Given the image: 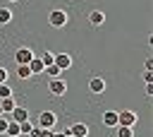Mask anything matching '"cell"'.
<instances>
[{
	"mask_svg": "<svg viewBox=\"0 0 153 137\" xmlns=\"http://www.w3.org/2000/svg\"><path fill=\"white\" fill-rule=\"evenodd\" d=\"M2 137H5V135H2Z\"/></svg>",
	"mask_w": 153,
	"mask_h": 137,
	"instance_id": "obj_30",
	"label": "cell"
},
{
	"mask_svg": "<svg viewBox=\"0 0 153 137\" xmlns=\"http://www.w3.org/2000/svg\"><path fill=\"white\" fill-rule=\"evenodd\" d=\"M12 96V89H10V84L5 82V84H0V99H10Z\"/></svg>",
	"mask_w": 153,
	"mask_h": 137,
	"instance_id": "obj_20",
	"label": "cell"
},
{
	"mask_svg": "<svg viewBox=\"0 0 153 137\" xmlns=\"http://www.w3.org/2000/svg\"><path fill=\"white\" fill-rule=\"evenodd\" d=\"M48 24H50L53 29H62V26L67 24V12H65V10H53V12L48 14Z\"/></svg>",
	"mask_w": 153,
	"mask_h": 137,
	"instance_id": "obj_2",
	"label": "cell"
},
{
	"mask_svg": "<svg viewBox=\"0 0 153 137\" xmlns=\"http://www.w3.org/2000/svg\"><path fill=\"white\" fill-rule=\"evenodd\" d=\"M7 2H17V0H7Z\"/></svg>",
	"mask_w": 153,
	"mask_h": 137,
	"instance_id": "obj_27",
	"label": "cell"
},
{
	"mask_svg": "<svg viewBox=\"0 0 153 137\" xmlns=\"http://www.w3.org/2000/svg\"><path fill=\"white\" fill-rule=\"evenodd\" d=\"M143 82H146V84L153 82V72H151V70H143Z\"/></svg>",
	"mask_w": 153,
	"mask_h": 137,
	"instance_id": "obj_23",
	"label": "cell"
},
{
	"mask_svg": "<svg viewBox=\"0 0 153 137\" xmlns=\"http://www.w3.org/2000/svg\"><path fill=\"white\" fill-rule=\"evenodd\" d=\"M5 137H19V123L10 120L7 123V130H5Z\"/></svg>",
	"mask_w": 153,
	"mask_h": 137,
	"instance_id": "obj_14",
	"label": "cell"
},
{
	"mask_svg": "<svg viewBox=\"0 0 153 137\" xmlns=\"http://www.w3.org/2000/svg\"><path fill=\"white\" fill-rule=\"evenodd\" d=\"M53 58H55V53H50V50H45L43 55H41V62L48 67V65H53Z\"/></svg>",
	"mask_w": 153,
	"mask_h": 137,
	"instance_id": "obj_19",
	"label": "cell"
},
{
	"mask_svg": "<svg viewBox=\"0 0 153 137\" xmlns=\"http://www.w3.org/2000/svg\"><path fill=\"white\" fill-rule=\"evenodd\" d=\"M53 65H57V67H60V72H65V70H69V67H72V58H69L67 53H55Z\"/></svg>",
	"mask_w": 153,
	"mask_h": 137,
	"instance_id": "obj_6",
	"label": "cell"
},
{
	"mask_svg": "<svg viewBox=\"0 0 153 137\" xmlns=\"http://www.w3.org/2000/svg\"><path fill=\"white\" fill-rule=\"evenodd\" d=\"M151 94H153V82H148V84H146V96H151Z\"/></svg>",
	"mask_w": 153,
	"mask_h": 137,
	"instance_id": "obj_26",
	"label": "cell"
},
{
	"mask_svg": "<svg viewBox=\"0 0 153 137\" xmlns=\"http://www.w3.org/2000/svg\"><path fill=\"white\" fill-rule=\"evenodd\" d=\"M88 22H91V26H100V24L105 22V14H103L100 10H91V12H88Z\"/></svg>",
	"mask_w": 153,
	"mask_h": 137,
	"instance_id": "obj_11",
	"label": "cell"
},
{
	"mask_svg": "<svg viewBox=\"0 0 153 137\" xmlns=\"http://www.w3.org/2000/svg\"><path fill=\"white\" fill-rule=\"evenodd\" d=\"M117 137H134V127H124V125H117Z\"/></svg>",
	"mask_w": 153,
	"mask_h": 137,
	"instance_id": "obj_18",
	"label": "cell"
},
{
	"mask_svg": "<svg viewBox=\"0 0 153 137\" xmlns=\"http://www.w3.org/2000/svg\"><path fill=\"white\" fill-rule=\"evenodd\" d=\"M43 72H45V75H48V77H50V79H57V77H60V75H62V72H60V67H57V65H48V67H45V70H43Z\"/></svg>",
	"mask_w": 153,
	"mask_h": 137,
	"instance_id": "obj_17",
	"label": "cell"
},
{
	"mask_svg": "<svg viewBox=\"0 0 153 137\" xmlns=\"http://www.w3.org/2000/svg\"><path fill=\"white\" fill-rule=\"evenodd\" d=\"M31 58H33V50L26 48V46H22V48L14 50V62H17V65H29Z\"/></svg>",
	"mask_w": 153,
	"mask_h": 137,
	"instance_id": "obj_5",
	"label": "cell"
},
{
	"mask_svg": "<svg viewBox=\"0 0 153 137\" xmlns=\"http://www.w3.org/2000/svg\"><path fill=\"white\" fill-rule=\"evenodd\" d=\"M48 91L53 94V96H65L67 94V82L65 79H48Z\"/></svg>",
	"mask_w": 153,
	"mask_h": 137,
	"instance_id": "obj_4",
	"label": "cell"
},
{
	"mask_svg": "<svg viewBox=\"0 0 153 137\" xmlns=\"http://www.w3.org/2000/svg\"><path fill=\"white\" fill-rule=\"evenodd\" d=\"M57 125V113L55 111H41L38 113V127L41 130H53Z\"/></svg>",
	"mask_w": 153,
	"mask_h": 137,
	"instance_id": "obj_1",
	"label": "cell"
},
{
	"mask_svg": "<svg viewBox=\"0 0 153 137\" xmlns=\"http://www.w3.org/2000/svg\"><path fill=\"white\" fill-rule=\"evenodd\" d=\"M7 118L10 115H0V135H5V130H7V123H10Z\"/></svg>",
	"mask_w": 153,
	"mask_h": 137,
	"instance_id": "obj_21",
	"label": "cell"
},
{
	"mask_svg": "<svg viewBox=\"0 0 153 137\" xmlns=\"http://www.w3.org/2000/svg\"><path fill=\"white\" fill-rule=\"evenodd\" d=\"M29 137H31V135H29Z\"/></svg>",
	"mask_w": 153,
	"mask_h": 137,
	"instance_id": "obj_29",
	"label": "cell"
},
{
	"mask_svg": "<svg viewBox=\"0 0 153 137\" xmlns=\"http://www.w3.org/2000/svg\"><path fill=\"white\" fill-rule=\"evenodd\" d=\"M100 123H103L105 127H117V113H115V111H105V113L100 115Z\"/></svg>",
	"mask_w": 153,
	"mask_h": 137,
	"instance_id": "obj_10",
	"label": "cell"
},
{
	"mask_svg": "<svg viewBox=\"0 0 153 137\" xmlns=\"http://www.w3.org/2000/svg\"><path fill=\"white\" fill-rule=\"evenodd\" d=\"M69 137H88L86 123H74V125H69Z\"/></svg>",
	"mask_w": 153,
	"mask_h": 137,
	"instance_id": "obj_9",
	"label": "cell"
},
{
	"mask_svg": "<svg viewBox=\"0 0 153 137\" xmlns=\"http://www.w3.org/2000/svg\"><path fill=\"white\" fill-rule=\"evenodd\" d=\"M29 70H31V75H41V72L45 70V65L41 62V58H36V55H33V58L29 60Z\"/></svg>",
	"mask_w": 153,
	"mask_h": 137,
	"instance_id": "obj_12",
	"label": "cell"
},
{
	"mask_svg": "<svg viewBox=\"0 0 153 137\" xmlns=\"http://www.w3.org/2000/svg\"><path fill=\"white\" fill-rule=\"evenodd\" d=\"M17 77H19V79H29V77H33V75H31L29 65H17Z\"/></svg>",
	"mask_w": 153,
	"mask_h": 137,
	"instance_id": "obj_16",
	"label": "cell"
},
{
	"mask_svg": "<svg viewBox=\"0 0 153 137\" xmlns=\"http://www.w3.org/2000/svg\"><path fill=\"white\" fill-rule=\"evenodd\" d=\"M88 89H91V94H103L105 91V79L103 77H91L88 79Z\"/></svg>",
	"mask_w": 153,
	"mask_h": 137,
	"instance_id": "obj_7",
	"label": "cell"
},
{
	"mask_svg": "<svg viewBox=\"0 0 153 137\" xmlns=\"http://www.w3.org/2000/svg\"><path fill=\"white\" fill-rule=\"evenodd\" d=\"M7 120H14V123H24V120H29V111L26 108H22V106H14V111L10 113V118Z\"/></svg>",
	"mask_w": 153,
	"mask_h": 137,
	"instance_id": "obj_8",
	"label": "cell"
},
{
	"mask_svg": "<svg viewBox=\"0 0 153 137\" xmlns=\"http://www.w3.org/2000/svg\"><path fill=\"white\" fill-rule=\"evenodd\" d=\"M36 137H60L57 132H53V130H38V135Z\"/></svg>",
	"mask_w": 153,
	"mask_h": 137,
	"instance_id": "obj_22",
	"label": "cell"
},
{
	"mask_svg": "<svg viewBox=\"0 0 153 137\" xmlns=\"http://www.w3.org/2000/svg\"><path fill=\"white\" fill-rule=\"evenodd\" d=\"M0 115H2V108H0Z\"/></svg>",
	"mask_w": 153,
	"mask_h": 137,
	"instance_id": "obj_28",
	"label": "cell"
},
{
	"mask_svg": "<svg viewBox=\"0 0 153 137\" xmlns=\"http://www.w3.org/2000/svg\"><path fill=\"white\" fill-rule=\"evenodd\" d=\"M136 120H139V115L134 113V111H120L117 113V125H124V127H134L136 125Z\"/></svg>",
	"mask_w": 153,
	"mask_h": 137,
	"instance_id": "obj_3",
	"label": "cell"
},
{
	"mask_svg": "<svg viewBox=\"0 0 153 137\" xmlns=\"http://www.w3.org/2000/svg\"><path fill=\"white\" fill-rule=\"evenodd\" d=\"M5 82H7V70L0 65V84H5Z\"/></svg>",
	"mask_w": 153,
	"mask_h": 137,
	"instance_id": "obj_24",
	"label": "cell"
},
{
	"mask_svg": "<svg viewBox=\"0 0 153 137\" xmlns=\"http://www.w3.org/2000/svg\"><path fill=\"white\" fill-rule=\"evenodd\" d=\"M143 67H146V70H153V58H151V55L143 60Z\"/></svg>",
	"mask_w": 153,
	"mask_h": 137,
	"instance_id": "obj_25",
	"label": "cell"
},
{
	"mask_svg": "<svg viewBox=\"0 0 153 137\" xmlns=\"http://www.w3.org/2000/svg\"><path fill=\"white\" fill-rule=\"evenodd\" d=\"M14 106H17V103H14V99H12V96H10V99H0V108H2V115H10V113L14 111Z\"/></svg>",
	"mask_w": 153,
	"mask_h": 137,
	"instance_id": "obj_13",
	"label": "cell"
},
{
	"mask_svg": "<svg viewBox=\"0 0 153 137\" xmlns=\"http://www.w3.org/2000/svg\"><path fill=\"white\" fill-rule=\"evenodd\" d=\"M12 17H14V14H12V10H10V7H0V24H2V26H5V24H10V22H12Z\"/></svg>",
	"mask_w": 153,
	"mask_h": 137,
	"instance_id": "obj_15",
	"label": "cell"
}]
</instances>
